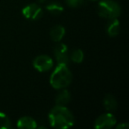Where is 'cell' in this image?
Masks as SVG:
<instances>
[{"mask_svg":"<svg viewBox=\"0 0 129 129\" xmlns=\"http://www.w3.org/2000/svg\"><path fill=\"white\" fill-rule=\"evenodd\" d=\"M33 67L40 73L47 72L53 67V60L48 55H39L33 60Z\"/></svg>","mask_w":129,"mask_h":129,"instance_id":"obj_4","label":"cell"},{"mask_svg":"<svg viewBox=\"0 0 129 129\" xmlns=\"http://www.w3.org/2000/svg\"><path fill=\"white\" fill-rule=\"evenodd\" d=\"M66 35V29L63 26L56 25L50 29V36L54 42L59 43Z\"/></svg>","mask_w":129,"mask_h":129,"instance_id":"obj_10","label":"cell"},{"mask_svg":"<svg viewBox=\"0 0 129 129\" xmlns=\"http://www.w3.org/2000/svg\"><path fill=\"white\" fill-rule=\"evenodd\" d=\"M73 81V74L67 64H57L50 77V84L55 89L67 88Z\"/></svg>","mask_w":129,"mask_h":129,"instance_id":"obj_2","label":"cell"},{"mask_svg":"<svg viewBox=\"0 0 129 129\" xmlns=\"http://www.w3.org/2000/svg\"><path fill=\"white\" fill-rule=\"evenodd\" d=\"M117 119L111 112L102 114L95 119L94 127L95 129H110L115 126Z\"/></svg>","mask_w":129,"mask_h":129,"instance_id":"obj_5","label":"cell"},{"mask_svg":"<svg viewBox=\"0 0 129 129\" xmlns=\"http://www.w3.org/2000/svg\"><path fill=\"white\" fill-rule=\"evenodd\" d=\"M17 127L20 129H36L37 127V123L31 117L24 116L19 118Z\"/></svg>","mask_w":129,"mask_h":129,"instance_id":"obj_8","label":"cell"},{"mask_svg":"<svg viewBox=\"0 0 129 129\" xmlns=\"http://www.w3.org/2000/svg\"><path fill=\"white\" fill-rule=\"evenodd\" d=\"M71 100V94L66 88H63L62 91L59 92L57 95L56 96V105H61V106H66Z\"/></svg>","mask_w":129,"mask_h":129,"instance_id":"obj_12","label":"cell"},{"mask_svg":"<svg viewBox=\"0 0 129 129\" xmlns=\"http://www.w3.org/2000/svg\"><path fill=\"white\" fill-rule=\"evenodd\" d=\"M67 6H70V7L75 8V7H79L80 6L83 4L84 0H66Z\"/></svg>","mask_w":129,"mask_h":129,"instance_id":"obj_16","label":"cell"},{"mask_svg":"<svg viewBox=\"0 0 129 129\" xmlns=\"http://www.w3.org/2000/svg\"><path fill=\"white\" fill-rule=\"evenodd\" d=\"M48 118L50 126L56 129H67L74 124V115L66 106L56 105L50 110Z\"/></svg>","mask_w":129,"mask_h":129,"instance_id":"obj_1","label":"cell"},{"mask_svg":"<svg viewBox=\"0 0 129 129\" xmlns=\"http://www.w3.org/2000/svg\"><path fill=\"white\" fill-rule=\"evenodd\" d=\"M103 104L104 107L108 112H112V111H116L117 107H118V103L114 96L111 94H107L104 96V101H103Z\"/></svg>","mask_w":129,"mask_h":129,"instance_id":"obj_11","label":"cell"},{"mask_svg":"<svg viewBox=\"0 0 129 129\" xmlns=\"http://www.w3.org/2000/svg\"><path fill=\"white\" fill-rule=\"evenodd\" d=\"M11 127V121H10L7 115L0 111V129H8Z\"/></svg>","mask_w":129,"mask_h":129,"instance_id":"obj_15","label":"cell"},{"mask_svg":"<svg viewBox=\"0 0 129 129\" xmlns=\"http://www.w3.org/2000/svg\"><path fill=\"white\" fill-rule=\"evenodd\" d=\"M45 8L49 13L53 15H59L64 11V6L57 1H52V2L48 3Z\"/></svg>","mask_w":129,"mask_h":129,"instance_id":"obj_13","label":"cell"},{"mask_svg":"<svg viewBox=\"0 0 129 129\" xmlns=\"http://www.w3.org/2000/svg\"><path fill=\"white\" fill-rule=\"evenodd\" d=\"M92 1H98V0H92Z\"/></svg>","mask_w":129,"mask_h":129,"instance_id":"obj_19","label":"cell"},{"mask_svg":"<svg viewBox=\"0 0 129 129\" xmlns=\"http://www.w3.org/2000/svg\"><path fill=\"white\" fill-rule=\"evenodd\" d=\"M116 128L117 129H128L129 128V124L126 123V122L118 124V125H116Z\"/></svg>","mask_w":129,"mask_h":129,"instance_id":"obj_17","label":"cell"},{"mask_svg":"<svg viewBox=\"0 0 129 129\" xmlns=\"http://www.w3.org/2000/svg\"><path fill=\"white\" fill-rule=\"evenodd\" d=\"M121 6L113 0H102L98 3L97 12L100 17L107 20L118 19L121 14Z\"/></svg>","mask_w":129,"mask_h":129,"instance_id":"obj_3","label":"cell"},{"mask_svg":"<svg viewBox=\"0 0 129 129\" xmlns=\"http://www.w3.org/2000/svg\"><path fill=\"white\" fill-rule=\"evenodd\" d=\"M106 32L111 37H115L120 33V24L118 19L110 20L109 23L106 26Z\"/></svg>","mask_w":129,"mask_h":129,"instance_id":"obj_9","label":"cell"},{"mask_svg":"<svg viewBox=\"0 0 129 129\" xmlns=\"http://www.w3.org/2000/svg\"><path fill=\"white\" fill-rule=\"evenodd\" d=\"M54 56L57 64H68L70 61V53H69L68 47L64 43H57L54 48Z\"/></svg>","mask_w":129,"mask_h":129,"instance_id":"obj_7","label":"cell"},{"mask_svg":"<svg viewBox=\"0 0 129 129\" xmlns=\"http://www.w3.org/2000/svg\"><path fill=\"white\" fill-rule=\"evenodd\" d=\"M43 9L39 5L33 3V4H29L23 7L22 9V14L27 20H39L43 16Z\"/></svg>","mask_w":129,"mask_h":129,"instance_id":"obj_6","label":"cell"},{"mask_svg":"<svg viewBox=\"0 0 129 129\" xmlns=\"http://www.w3.org/2000/svg\"><path fill=\"white\" fill-rule=\"evenodd\" d=\"M46 0H37V2L40 3V4H43V3H44Z\"/></svg>","mask_w":129,"mask_h":129,"instance_id":"obj_18","label":"cell"},{"mask_svg":"<svg viewBox=\"0 0 129 129\" xmlns=\"http://www.w3.org/2000/svg\"><path fill=\"white\" fill-rule=\"evenodd\" d=\"M70 59L76 64H80L84 59V52L81 49H76L70 54Z\"/></svg>","mask_w":129,"mask_h":129,"instance_id":"obj_14","label":"cell"}]
</instances>
